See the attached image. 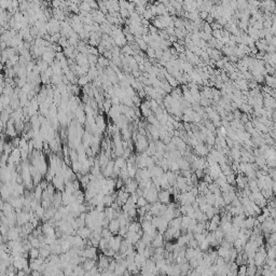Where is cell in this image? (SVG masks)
I'll return each instance as SVG.
<instances>
[{
	"label": "cell",
	"mask_w": 276,
	"mask_h": 276,
	"mask_svg": "<svg viewBox=\"0 0 276 276\" xmlns=\"http://www.w3.org/2000/svg\"><path fill=\"white\" fill-rule=\"evenodd\" d=\"M97 260H98V262L96 263L97 270H98L99 272L107 271V270H108L109 263H110V261H111V258H108V257L104 256V255H100V256H98Z\"/></svg>",
	"instance_id": "cell-1"
},
{
	"label": "cell",
	"mask_w": 276,
	"mask_h": 276,
	"mask_svg": "<svg viewBox=\"0 0 276 276\" xmlns=\"http://www.w3.org/2000/svg\"><path fill=\"white\" fill-rule=\"evenodd\" d=\"M158 201L162 204L168 205L172 203V194L167 190H160L158 192Z\"/></svg>",
	"instance_id": "cell-2"
},
{
	"label": "cell",
	"mask_w": 276,
	"mask_h": 276,
	"mask_svg": "<svg viewBox=\"0 0 276 276\" xmlns=\"http://www.w3.org/2000/svg\"><path fill=\"white\" fill-rule=\"evenodd\" d=\"M108 241H109V248H111L113 251L118 252L119 250H120L122 237H120L119 235H113V236L111 237V238H109Z\"/></svg>",
	"instance_id": "cell-3"
},
{
	"label": "cell",
	"mask_w": 276,
	"mask_h": 276,
	"mask_svg": "<svg viewBox=\"0 0 276 276\" xmlns=\"http://www.w3.org/2000/svg\"><path fill=\"white\" fill-rule=\"evenodd\" d=\"M165 244V239H164V235L161 234V233H158L155 235L152 239V243H151V246L153 248H158V247H163Z\"/></svg>",
	"instance_id": "cell-4"
},
{
	"label": "cell",
	"mask_w": 276,
	"mask_h": 276,
	"mask_svg": "<svg viewBox=\"0 0 276 276\" xmlns=\"http://www.w3.org/2000/svg\"><path fill=\"white\" fill-rule=\"evenodd\" d=\"M139 108H140L139 110H140L141 116H143L146 119L148 118L149 116H151V114H153L152 110H151L150 106H149V100H146V101H143V103H141Z\"/></svg>",
	"instance_id": "cell-5"
},
{
	"label": "cell",
	"mask_w": 276,
	"mask_h": 276,
	"mask_svg": "<svg viewBox=\"0 0 276 276\" xmlns=\"http://www.w3.org/2000/svg\"><path fill=\"white\" fill-rule=\"evenodd\" d=\"M76 233H77L76 235H78V236H80L82 239L86 241V239H89L90 236H91L92 231L87 227H83V228H80V229L77 230Z\"/></svg>",
	"instance_id": "cell-6"
},
{
	"label": "cell",
	"mask_w": 276,
	"mask_h": 276,
	"mask_svg": "<svg viewBox=\"0 0 276 276\" xmlns=\"http://www.w3.org/2000/svg\"><path fill=\"white\" fill-rule=\"evenodd\" d=\"M194 150L197 155H200V158H204V156H206L209 153V151L207 149V146L203 145V143H200L197 146H195Z\"/></svg>",
	"instance_id": "cell-7"
},
{
	"label": "cell",
	"mask_w": 276,
	"mask_h": 276,
	"mask_svg": "<svg viewBox=\"0 0 276 276\" xmlns=\"http://www.w3.org/2000/svg\"><path fill=\"white\" fill-rule=\"evenodd\" d=\"M107 229H108L109 231H110L113 235H117V234H118L119 230H120V224H119L118 219L110 220V221H109L108 228H107Z\"/></svg>",
	"instance_id": "cell-8"
},
{
	"label": "cell",
	"mask_w": 276,
	"mask_h": 276,
	"mask_svg": "<svg viewBox=\"0 0 276 276\" xmlns=\"http://www.w3.org/2000/svg\"><path fill=\"white\" fill-rule=\"evenodd\" d=\"M81 265H82V268L84 269V271L89 272V271H91L92 269H94V268L96 266V260H92V259H85Z\"/></svg>",
	"instance_id": "cell-9"
},
{
	"label": "cell",
	"mask_w": 276,
	"mask_h": 276,
	"mask_svg": "<svg viewBox=\"0 0 276 276\" xmlns=\"http://www.w3.org/2000/svg\"><path fill=\"white\" fill-rule=\"evenodd\" d=\"M113 41L116 43V45L118 48H123L127 44V41H126V38L124 34H120L118 37H114L113 38Z\"/></svg>",
	"instance_id": "cell-10"
},
{
	"label": "cell",
	"mask_w": 276,
	"mask_h": 276,
	"mask_svg": "<svg viewBox=\"0 0 276 276\" xmlns=\"http://www.w3.org/2000/svg\"><path fill=\"white\" fill-rule=\"evenodd\" d=\"M146 261H147V259H146L143 255L136 252L135 257H134V262H135V264L139 268V269H141V266L146 263Z\"/></svg>",
	"instance_id": "cell-11"
},
{
	"label": "cell",
	"mask_w": 276,
	"mask_h": 276,
	"mask_svg": "<svg viewBox=\"0 0 276 276\" xmlns=\"http://www.w3.org/2000/svg\"><path fill=\"white\" fill-rule=\"evenodd\" d=\"M176 162H177L178 166H179V169H181V170H190V163L188 162V161L186 160L185 158L178 159Z\"/></svg>",
	"instance_id": "cell-12"
},
{
	"label": "cell",
	"mask_w": 276,
	"mask_h": 276,
	"mask_svg": "<svg viewBox=\"0 0 276 276\" xmlns=\"http://www.w3.org/2000/svg\"><path fill=\"white\" fill-rule=\"evenodd\" d=\"M255 222H256V217H246L244 220V229L252 230L255 227Z\"/></svg>",
	"instance_id": "cell-13"
},
{
	"label": "cell",
	"mask_w": 276,
	"mask_h": 276,
	"mask_svg": "<svg viewBox=\"0 0 276 276\" xmlns=\"http://www.w3.org/2000/svg\"><path fill=\"white\" fill-rule=\"evenodd\" d=\"M264 82H265L269 87H271V89L275 90V78H274V76H270V74H266L265 77H264Z\"/></svg>",
	"instance_id": "cell-14"
},
{
	"label": "cell",
	"mask_w": 276,
	"mask_h": 276,
	"mask_svg": "<svg viewBox=\"0 0 276 276\" xmlns=\"http://www.w3.org/2000/svg\"><path fill=\"white\" fill-rule=\"evenodd\" d=\"M97 65H98L100 68H108V66L110 65V61L107 59L106 57L99 56L98 59H97Z\"/></svg>",
	"instance_id": "cell-15"
},
{
	"label": "cell",
	"mask_w": 276,
	"mask_h": 276,
	"mask_svg": "<svg viewBox=\"0 0 276 276\" xmlns=\"http://www.w3.org/2000/svg\"><path fill=\"white\" fill-rule=\"evenodd\" d=\"M236 48V47H235ZM235 48H230V47H227V45H224L223 48H222L221 50V53H223L224 55L227 57H230V56H233L235 53Z\"/></svg>",
	"instance_id": "cell-16"
},
{
	"label": "cell",
	"mask_w": 276,
	"mask_h": 276,
	"mask_svg": "<svg viewBox=\"0 0 276 276\" xmlns=\"http://www.w3.org/2000/svg\"><path fill=\"white\" fill-rule=\"evenodd\" d=\"M204 196H205V201H206L207 204L210 205V206H214L215 201H216V196H215V195L210 192H207Z\"/></svg>",
	"instance_id": "cell-17"
},
{
	"label": "cell",
	"mask_w": 276,
	"mask_h": 276,
	"mask_svg": "<svg viewBox=\"0 0 276 276\" xmlns=\"http://www.w3.org/2000/svg\"><path fill=\"white\" fill-rule=\"evenodd\" d=\"M89 82H90V79L87 78V76H82V77H80L79 79H78L77 83L79 84V85H81V86H86L87 84H89Z\"/></svg>",
	"instance_id": "cell-18"
},
{
	"label": "cell",
	"mask_w": 276,
	"mask_h": 276,
	"mask_svg": "<svg viewBox=\"0 0 276 276\" xmlns=\"http://www.w3.org/2000/svg\"><path fill=\"white\" fill-rule=\"evenodd\" d=\"M148 204L147 200H146L143 196H139L137 199V202H136V208H139V207H145L146 205Z\"/></svg>",
	"instance_id": "cell-19"
},
{
	"label": "cell",
	"mask_w": 276,
	"mask_h": 276,
	"mask_svg": "<svg viewBox=\"0 0 276 276\" xmlns=\"http://www.w3.org/2000/svg\"><path fill=\"white\" fill-rule=\"evenodd\" d=\"M28 257H29V259H37V258H39V249L31 248L29 251H28Z\"/></svg>",
	"instance_id": "cell-20"
},
{
	"label": "cell",
	"mask_w": 276,
	"mask_h": 276,
	"mask_svg": "<svg viewBox=\"0 0 276 276\" xmlns=\"http://www.w3.org/2000/svg\"><path fill=\"white\" fill-rule=\"evenodd\" d=\"M100 235H101V237H103V238H106V239H109V238H111V237L113 236V234H112V233H111V232L109 231L108 229H103V230H101Z\"/></svg>",
	"instance_id": "cell-21"
},
{
	"label": "cell",
	"mask_w": 276,
	"mask_h": 276,
	"mask_svg": "<svg viewBox=\"0 0 276 276\" xmlns=\"http://www.w3.org/2000/svg\"><path fill=\"white\" fill-rule=\"evenodd\" d=\"M246 269L247 266L245 264H242L237 269V276H246Z\"/></svg>",
	"instance_id": "cell-22"
},
{
	"label": "cell",
	"mask_w": 276,
	"mask_h": 276,
	"mask_svg": "<svg viewBox=\"0 0 276 276\" xmlns=\"http://www.w3.org/2000/svg\"><path fill=\"white\" fill-rule=\"evenodd\" d=\"M146 55L149 57L150 59H154L155 58V52L154 50L152 49V48H149L147 49V51H146Z\"/></svg>",
	"instance_id": "cell-23"
},
{
	"label": "cell",
	"mask_w": 276,
	"mask_h": 276,
	"mask_svg": "<svg viewBox=\"0 0 276 276\" xmlns=\"http://www.w3.org/2000/svg\"><path fill=\"white\" fill-rule=\"evenodd\" d=\"M132 276H143V275H141L140 273H137V274H134V275H132Z\"/></svg>",
	"instance_id": "cell-24"
}]
</instances>
